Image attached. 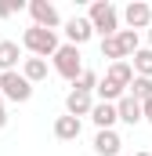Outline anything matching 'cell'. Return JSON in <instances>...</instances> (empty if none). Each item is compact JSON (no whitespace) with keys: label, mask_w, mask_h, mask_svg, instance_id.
<instances>
[{"label":"cell","mask_w":152,"mask_h":156,"mask_svg":"<svg viewBox=\"0 0 152 156\" xmlns=\"http://www.w3.org/2000/svg\"><path fill=\"white\" fill-rule=\"evenodd\" d=\"M87 22H91V29H94L102 40L119 33V11H116L109 0H94L91 11H87Z\"/></svg>","instance_id":"obj_1"},{"label":"cell","mask_w":152,"mask_h":156,"mask_svg":"<svg viewBox=\"0 0 152 156\" xmlns=\"http://www.w3.org/2000/svg\"><path fill=\"white\" fill-rule=\"evenodd\" d=\"M22 47H26L33 58H51V55L58 51V33L40 29V26H29V29L22 33Z\"/></svg>","instance_id":"obj_2"},{"label":"cell","mask_w":152,"mask_h":156,"mask_svg":"<svg viewBox=\"0 0 152 156\" xmlns=\"http://www.w3.org/2000/svg\"><path fill=\"white\" fill-rule=\"evenodd\" d=\"M51 62H54V73H58V76H65L69 83H73L80 73H83V58H80V47H73V44H58V51L51 55Z\"/></svg>","instance_id":"obj_3"},{"label":"cell","mask_w":152,"mask_h":156,"mask_svg":"<svg viewBox=\"0 0 152 156\" xmlns=\"http://www.w3.org/2000/svg\"><path fill=\"white\" fill-rule=\"evenodd\" d=\"M0 98H4V102H29V98H33V83L22 76L18 69L0 73Z\"/></svg>","instance_id":"obj_4"},{"label":"cell","mask_w":152,"mask_h":156,"mask_svg":"<svg viewBox=\"0 0 152 156\" xmlns=\"http://www.w3.org/2000/svg\"><path fill=\"white\" fill-rule=\"evenodd\" d=\"M29 15H33V26H40V29H58L62 26V18H58V7L51 4V0H33L29 4Z\"/></svg>","instance_id":"obj_5"},{"label":"cell","mask_w":152,"mask_h":156,"mask_svg":"<svg viewBox=\"0 0 152 156\" xmlns=\"http://www.w3.org/2000/svg\"><path fill=\"white\" fill-rule=\"evenodd\" d=\"M123 22H127V29H149L152 26V7L145 4V0H130L127 7H123Z\"/></svg>","instance_id":"obj_6"},{"label":"cell","mask_w":152,"mask_h":156,"mask_svg":"<svg viewBox=\"0 0 152 156\" xmlns=\"http://www.w3.org/2000/svg\"><path fill=\"white\" fill-rule=\"evenodd\" d=\"M91 37H94V29H91V22H87V18H80V15H73V18L65 22V40H69L73 47H80V44H87Z\"/></svg>","instance_id":"obj_7"},{"label":"cell","mask_w":152,"mask_h":156,"mask_svg":"<svg viewBox=\"0 0 152 156\" xmlns=\"http://www.w3.org/2000/svg\"><path fill=\"white\" fill-rule=\"evenodd\" d=\"M116 120H123V123L138 127V123H141V102H134L130 94H123V98L116 102Z\"/></svg>","instance_id":"obj_8"},{"label":"cell","mask_w":152,"mask_h":156,"mask_svg":"<svg viewBox=\"0 0 152 156\" xmlns=\"http://www.w3.org/2000/svg\"><path fill=\"white\" fill-rule=\"evenodd\" d=\"M91 105H94V98H91V94H83V91H69V94H65V113H69V116H91Z\"/></svg>","instance_id":"obj_9"},{"label":"cell","mask_w":152,"mask_h":156,"mask_svg":"<svg viewBox=\"0 0 152 156\" xmlns=\"http://www.w3.org/2000/svg\"><path fill=\"white\" fill-rule=\"evenodd\" d=\"M80 131H83V123H80L76 116H69V113L54 120V138H58V142H76Z\"/></svg>","instance_id":"obj_10"},{"label":"cell","mask_w":152,"mask_h":156,"mask_svg":"<svg viewBox=\"0 0 152 156\" xmlns=\"http://www.w3.org/2000/svg\"><path fill=\"white\" fill-rule=\"evenodd\" d=\"M119 145H123V142H119L116 131H98V134H94V153L98 156H119Z\"/></svg>","instance_id":"obj_11"},{"label":"cell","mask_w":152,"mask_h":156,"mask_svg":"<svg viewBox=\"0 0 152 156\" xmlns=\"http://www.w3.org/2000/svg\"><path fill=\"white\" fill-rule=\"evenodd\" d=\"M105 80L127 91V87H130V80H134V69H130V62H109V69H105Z\"/></svg>","instance_id":"obj_12"},{"label":"cell","mask_w":152,"mask_h":156,"mask_svg":"<svg viewBox=\"0 0 152 156\" xmlns=\"http://www.w3.org/2000/svg\"><path fill=\"white\" fill-rule=\"evenodd\" d=\"M91 120L98 123V131H112V123H116V105H109V102H94V105H91Z\"/></svg>","instance_id":"obj_13"},{"label":"cell","mask_w":152,"mask_h":156,"mask_svg":"<svg viewBox=\"0 0 152 156\" xmlns=\"http://www.w3.org/2000/svg\"><path fill=\"white\" fill-rule=\"evenodd\" d=\"M18 58H22V47L15 40H0V73L18 69Z\"/></svg>","instance_id":"obj_14"},{"label":"cell","mask_w":152,"mask_h":156,"mask_svg":"<svg viewBox=\"0 0 152 156\" xmlns=\"http://www.w3.org/2000/svg\"><path fill=\"white\" fill-rule=\"evenodd\" d=\"M22 76L29 80V83H40V80H47V58H22V69H18Z\"/></svg>","instance_id":"obj_15"},{"label":"cell","mask_w":152,"mask_h":156,"mask_svg":"<svg viewBox=\"0 0 152 156\" xmlns=\"http://www.w3.org/2000/svg\"><path fill=\"white\" fill-rule=\"evenodd\" d=\"M130 69H134V76H149L152 80V47H138L130 55Z\"/></svg>","instance_id":"obj_16"},{"label":"cell","mask_w":152,"mask_h":156,"mask_svg":"<svg viewBox=\"0 0 152 156\" xmlns=\"http://www.w3.org/2000/svg\"><path fill=\"white\" fill-rule=\"evenodd\" d=\"M127 94H130L134 102H149V98H152V80L149 76H134L130 87H127Z\"/></svg>","instance_id":"obj_17"},{"label":"cell","mask_w":152,"mask_h":156,"mask_svg":"<svg viewBox=\"0 0 152 156\" xmlns=\"http://www.w3.org/2000/svg\"><path fill=\"white\" fill-rule=\"evenodd\" d=\"M116 44H119V55H123V62H127V58L138 51V33H134V29H119V33H116Z\"/></svg>","instance_id":"obj_18"},{"label":"cell","mask_w":152,"mask_h":156,"mask_svg":"<svg viewBox=\"0 0 152 156\" xmlns=\"http://www.w3.org/2000/svg\"><path fill=\"white\" fill-rule=\"evenodd\" d=\"M94 87H98V73H94V69H83V73L73 80V91H83V94H91Z\"/></svg>","instance_id":"obj_19"},{"label":"cell","mask_w":152,"mask_h":156,"mask_svg":"<svg viewBox=\"0 0 152 156\" xmlns=\"http://www.w3.org/2000/svg\"><path fill=\"white\" fill-rule=\"evenodd\" d=\"M102 58H109V62H123V55H119V44H116V37H105V40H102Z\"/></svg>","instance_id":"obj_20"},{"label":"cell","mask_w":152,"mask_h":156,"mask_svg":"<svg viewBox=\"0 0 152 156\" xmlns=\"http://www.w3.org/2000/svg\"><path fill=\"white\" fill-rule=\"evenodd\" d=\"M22 7H26L22 0H0V18H11V15L22 11Z\"/></svg>","instance_id":"obj_21"},{"label":"cell","mask_w":152,"mask_h":156,"mask_svg":"<svg viewBox=\"0 0 152 156\" xmlns=\"http://www.w3.org/2000/svg\"><path fill=\"white\" fill-rule=\"evenodd\" d=\"M141 120H149V123H152V98H149V102H141Z\"/></svg>","instance_id":"obj_22"},{"label":"cell","mask_w":152,"mask_h":156,"mask_svg":"<svg viewBox=\"0 0 152 156\" xmlns=\"http://www.w3.org/2000/svg\"><path fill=\"white\" fill-rule=\"evenodd\" d=\"M4 127H7V113L0 109V131H4Z\"/></svg>","instance_id":"obj_23"},{"label":"cell","mask_w":152,"mask_h":156,"mask_svg":"<svg viewBox=\"0 0 152 156\" xmlns=\"http://www.w3.org/2000/svg\"><path fill=\"white\" fill-rule=\"evenodd\" d=\"M149 44H152V26H149Z\"/></svg>","instance_id":"obj_24"},{"label":"cell","mask_w":152,"mask_h":156,"mask_svg":"<svg viewBox=\"0 0 152 156\" xmlns=\"http://www.w3.org/2000/svg\"><path fill=\"white\" fill-rule=\"evenodd\" d=\"M138 156H152V153H138Z\"/></svg>","instance_id":"obj_25"},{"label":"cell","mask_w":152,"mask_h":156,"mask_svg":"<svg viewBox=\"0 0 152 156\" xmlns=\"http://www.w3.org/2000/svg\"><path fill=\"white\" fill-rule=\"evenodd\" d=\"M0 109H4V98H0Z\"/></svg>","instance_id":"obj_26"}]
</instances>
